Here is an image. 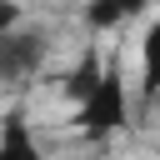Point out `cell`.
I'll list each match as a JSON object with an SVG mask.
<instances>
[{"mask_svg": "<svg viewBox=\"0 0 160 160\" xmlns=\"http://www.w3.org/2000/svg\"><path fill=\"white\" fill-rule=\"evenodd\" d=\"M75 125L85 140H105L135 125V95H130V80L120 75V60H105L95 90L75 105Z\"/></svg>", "mask_w": 160, "mask_h": 160, "instance_id": "obj_1", "label": "cell"}, {"mask_svg": "<svg viewBox=\"0 0 160 160\" xmlns=\"http://www.w3.org/2000/svg\"><path fill=\"white\" fill-rule=\"evenodd\" d=\"M50 60V35L35 25H20L10 35H0V85H25L45 70Z\"/></svg>", "mask_w": 160, "mask_h": 160, "instance_id": "obj_2", "label": "cell"}, {"mask_svg": "<svg viewBox=\"0 0 160 160\" xmlns=\"http://www.w3.org/2000/svg\"><path fill=\"white\" fill-rule=\"evenodd\" d=\"M0 160H50V155L40 150V140H35L30 115H25L20 105L0 115Z\"/></svg>", "mask_w": 160, "mask_h": 160, "instance_id": "obj_3", "label": "cell"}, {"mask_svg": "<svg viewBox=\"0 0 160 160\" xmlns=\"http://www.w3.org/2000/svg\"><path fill=\"white\" fill-rule=\"evenodd\" d=\"M140 105H150L155 95H160V15L145 25V35H140Z\"/></svg>", "mask_w": 160, "mask_h": 160, "instance_id": "obj_4", "label": "cell"}, {"mask_svg": "<svg viewBox=\"0 0 160 160\" xmlns=\"http://www.w3.org/2000/svg\"><path fill=\"white\" fill-rule=\"evenodd\" d=\"M100 70H105V60H100V50H85L75 65H70V75L60 80V90H65V100H85L90 90H95V80H100Z\"/></svg>", "mask_w": 160, "mask_h": 160, "instance_id": "obj_5", "label": "cell"}, {"mask_svg": "<svg viewBox=\"0 0 160 160\" xmlns=\"http://www.w3.org/2000/svg\"><path fill=\"white\" fill-rule=\"evenodd\" d=\"M145 5L140 0H95V5H85V25L90 30H120L125 20H135Z\"/></svg>", "mask_w": 160, "mask_h": 160, "instance_id": "obj_6", "label": "cell"}, {"mask_svg": "<svg viewBox=\"0 0 160 160\" xmlns=\"http://www.w3.org/2000/svg\"><path fill=\"white\" fill-rule=\"evenodd\" d=\"M25 25V10L20 5H0V35H10V30H20Z\"/></svg>", "mask_w": 160, "mask_h": 160, "instance_id": "obj_7", "label": "cell"}]
</instances>
